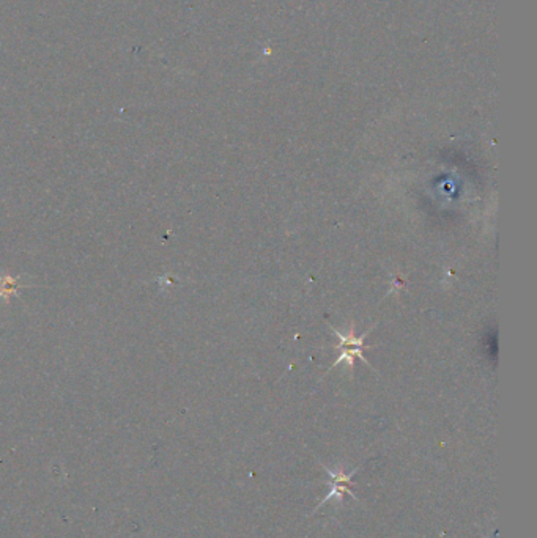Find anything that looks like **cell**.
Masks as SVG:
<instances>
[{"mask_svg":"<svg viewBox=\"0 0 537 538\" xmlns=\"http://www.w3.org/2000/svg\"><path fill=\"white\" fill-rule=\"evenodd\" d=\"M21 287L20 279L11 276H0V299L8 302L11 296L16 294L17 288Z\"/></svg>","mask_w":537,"mask_h":538,"instance_id":"cell-2","label":"cell"},{"mask_svg":"<svg viewBox=\"0 0 537 538\" xmlns=\"http://www.w3.org/2000/svg\"><path fill=\"white\" fill-rule=\"evenodd\" d=\"M334 335H337V337H339L341 340H342L341 347H342V349H343L342 356H341L339 359L336 361V364H341V362H342L343 359H345V361H348L350 367L353 368V359H355L353 356H358V358L364 359V358H363V338L367 335V332H366V334H364L363 337H359V338H353L352 332H350L348 335H342L341 332L334 331Z\"/></svg>","mask_w":537,"mask_h":538,"instance_id":"cell-1","label":"cell"}]
</instances>
